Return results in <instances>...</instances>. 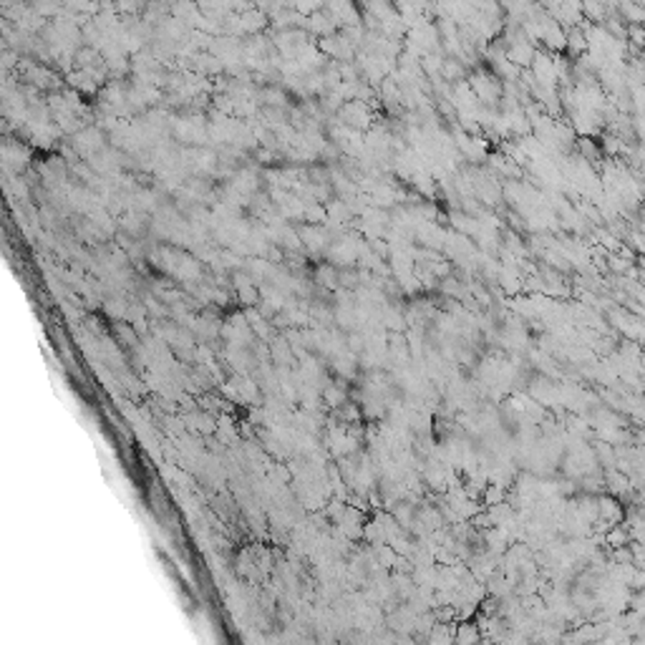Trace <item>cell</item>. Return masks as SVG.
<instances>
[{"mask_svg":"<svg viewBox=\"0 0 645 645\" xmlns=\"http://www.w3.org/2000/svg\"><path fill=\"white\" fill-rule=\"evenodd\" d=\"M585 26L587 23H577V26L567 28L565 31V51L567 59H580L582 53L587 51V33H585Z\"/></svg>","mask_w":645,"mask_h":645,"instance_id":"cell-1","label":"cell"},{"mask_svg":"<svg viewBox=\"0 0 645 645\" xmlns=\"http://www.w3.org/2000/svg\"><path fill=\"white\" fill-rule=\"evenodd\" d=\"M610 13L607 0H580V15L582 20H590L593 26H600Z\"/></svg>","mask_w":645,"mask_h":645,"instance_id":"cell-2","label":"cell"},{"mask_svg":"<svg viewBox=\"0 0 645 645\" xmlns=\"http://www.w3.org/2000/svg\"><path fill=\"white\" fill-rule=\"evenodd\" d=\"M439 76H442V81H446V84H459V81H467L469 71L459 59H454V56H444Z\"/></svg>","mask_w":645,"mask_h":645,"instance_id":"cell-3","label":"cell"},{"mask_svg":"<svg viewBox=\"0 0 645 645\" xmlns=\"http://www.w3.org/2000/svg\"><path fill=\"white\" fill-rule=\"evenodd\" d=\"M615 10H618V15L623 18V23H625V26H628V23H643V20H645V8L643 6H635L632 0H620Z\"/></svg>","mask_w":645,"mask_h":645,"instance_id":"cell-4","label":"cell"}]
</instances>
